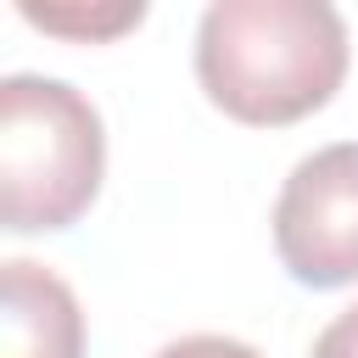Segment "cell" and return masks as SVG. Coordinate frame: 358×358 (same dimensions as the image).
Wrapping results in <instances>:
<instances>
[{"mask_svg":"<svg viewBox=\"0 0 358 358\" xmlns=\"http://www.w3.org/2000/svg\"><path fill=\"white\" fill-rule=\"evenodd\" d=\"M347 22L324 0H213L196 22V78L218 112L280 129L347 78Z\"/></svg>","mask_w":358,"mask_h":358,"instance_id":"cell-1","label":"cell"},{"mask_svg":"<svg viewBox=\"0 0 358 358\" xmlns=\"http://www.w3.org/2000/svg\"><path fill=\"white\" fill-rule=\"evenodd\" d=\"M106 173V129L84 90L45 73L0 78V224L11 235L67 229Z\"/></svg>","mask_w":358,"mask_h":358,"instance_id":"cell-2","label":"cell"},{"mask_svg":"<svg viewBox=\"0 0 358 358\" xmlns=\"http://www.w3.org/2000/svg\"><path fill=\"white\" fill-rule=\"evenodd\" d=\"M274 252L296 285L336 291L358 280V140H330L285 173Z\"/></svg>","mask_w":358,"mask_h":358,"instance_id":"cell-3","label":"cell"},{"mask_svg":"<svg viewBox=\"0 0 358 358\" xmlns=\"http://www.w3.org/2000/svg\"><path fill=\"white\" fill-rule=\"evenodd\" d=\"M0 358H84V308L34 257L0 263Z\"/></svg>","mask_w":358,"mask_h":358,"instance_id":"cell-4","label":"cell"},{"mask_svg":"<svg viewBox=\"0 0 358 358\" xmlns=\"http://www.w3.org/2000/svg\"><path fill=\"white\" fill-rule=\"evenodd\" d=\"M17 11H22L34 28H45V34H73V39H112V34H123V28H134V22L145 17L140 0H123V6H34V0H22Z\"/></svg>","mask_w":358,"mask_h":358,"instance_id":"cell-5","label":"cell"},{"mask_svg":"<svg viewBox=\"0 0 358 358\" xmlns=\"http://www.w3.org/2000/svg\"><path fill=\"white\" fill-rule=\"evenodd\" d=\"M157 358H263V352L246 347V341H235V336H213V330H201V336H179V341H168Z\"/></svg>","mask_w":358,"mask_h":358,"instance_id":"cell-6","label":"cell"},{"mask_svg":"<svg viewBox=\"0 0 358 358\" xmlns=\"http://www.w3.org/2000/svg\"><path fill=\"white\" fill-rule=\"evenodd\" d=\"M308 358H358V302L341 308V313L319 330V341H313Z\"/></svg>","mask_w":358,"mask_h":358,"instance_id":"cell-7","label":"cell"}]
</instances>
